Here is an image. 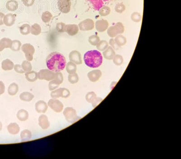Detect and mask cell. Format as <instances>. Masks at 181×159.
Returning <instances> with one entry per match:
<instances>
[{
  "label": "cell",
  "mask_w": 181,
  "mask_h": 159,
  "mask_svg": "<svg viewBox=\"0 0 181 159\" xmlns=\"http://www.w3.org/2000/svg\"><path fill=\"white\" fill-rule=\"evenodd\" d=\"M46 66L49 70L54 72L63 70L66 65V60L63 55L59 52H52L47 56Z\"/></svg>",
  "instance_id": "1"
},
{
  "label": "cell",
  "mask_w": 181,
  "mask_h": 159,
  "mask_svg": "<svg viewBox=\"0 0 181 159\" xmlns=\"http://www.w3.org/2000/svg\"><path fill=\"white\" fill-rule=\"evenodd\" d=\"M86 65L92 68L99 67L103 64V56L99 51L96 50L89 51L84 55Z\"/></svg>",
  "instance_id": "2"
},
{
  "label": "cell",
  "mask_w": 181,
  "mask_h": 159,
  "mask_svg": "<svg viewBox=\"0 0 181 159\" xmlns=\"http://www.w3.org/2000/svg\"><path fill=\"white\" fill-rule=\"evenodd\" d=\"M125 31V27L122 23L117 22L107 29V33L110 37L115 38L117 35L122 34Z\"/></svg>",
  "instance_id": "3"
},
{
  "label": "cell",
  "mask_w": 181,
  "mask_h": 159,
  "mask_svg": "<svg viewBox=\"0 0 181 159\" xmlns=\"http://www.w3.org/2000/svg\"><path fill=\"white\" fill-rule=\"evenodd\" d=\"M63 114L66 120L70 123H73L79 119L77 115L76 110L72 107H66L63 111Z\"/></svg>",
  "instance_id": "4"
},
{
  "label": "cell",
  "mask_w": 181,
  "mask_h": 159,
  "mask_svg": "<svg viewBox=\"0 0 181 159\" xmlns=\"http://www.w3.org/2000/svg\"><path fill=\"white\" fill-rule=\"evenodd\" d=\"M22 51L25 53L27 61H31L33 60V55L35 52V49L33 46L30 44H23L21 47Z\"/></svg>",
  "instance_id": "5"
},
{
  "label": "cell",
  "mask_w": 181,
  "mask_h": 159,
  "mask_svg": "<svg viewBox=\"0 0 181 159\" xmlns=\"http://www.w3.org/2000/svg\"><path fill=\"white\" fill-rule=\"evenodd\" d=\"M70 92L68 89L61 88L51 91V97L53 99H57L59 97L67 98L70 96Z\"/></svg>",
  "instance_id": "6"
},
{
  "label": "cell",
  "mask_w": 181,
  "mask_h": 159,
  "mask_svg": "<svg viewBox=\"0 0 181 159\" xmlns=\"http://www.w3.org/2000/svg\"><path fill=\"white\" fill-rule=\"evenodd\" d=\"M55 73L49 69H43L38 73V77L40 80L50 81L54 78Z\"/></svg>",
  "instance_id": "7"
},
{
  "label": "cell",
  "mask_w": 181,
  "mask_h": 159,
  "mask_svg": "<svg viewBox=\"0 0 181 159\" xmlns=\"http://www.w3.org/2000/svg\"><path fill=\"white\" fill-rule=\"evenodd\" d=\"M48 105L52 110L56 113H60L63 109V104L62 102L57 99H51L49 100Z\"/></svg>",
  "instance_id": "8"
},
{
  "label": "cell",
  "mask_w": 181,
  "mask_h": 159,
  "mask_svg": "<svg viewBox=\"0 0 181 159\" xmlns=\"http://www.w3.org/2000/svg\"><path fill=\"white\" fill-rule=\"evenodd\" d=\"M79 29L83 31L92 30L95 27L94 21L90 19H86L78 25Z\"/></svg>",
  "instance_id": "9"
},
{
  "label": "cell",
  "mask_w": 181,
  "mask_h": 159,
  "mask_svg": "<svg viewBox=\"0 0 181 159\" xmlns=\"http://www.w3.org/2000/svg\"><path fill=\"white\" fill-rule=\"evenodd\" d=\"M59 11L64 14H67L71 9V2L70 0H60L58 2Z\"/></svg>",
  "instance_id": "10"
},
{
  "label": "cell",
  "mask_w": 181,
  "mask_h": 159,
  "mask_svg": "<svg viewBox=\"0 0 181 159\" xmlns=\"http://www.w3.org/2000/svg\"><path fill=\"white\" fill-rule=\"evenodd\" d=\"M70 61L75 63L76 65H81L82 64L81 54L77 51H73L69 54Z\"/></svg>",
  "instance_id": "11"
},
{
  "label": "cell",
  "mask_w": 181,
  "mask_h": 159,
  "mask_svg": "<svg viewBox=\"0 0 181 159\" xmlns=\"http://www.w3.org/2000/svg\"><path fill=\"white\" fill-rule=\"evenodd\" d=\"M95 26L96 30L98 31V32H103L108 29L109 23L107 20H99L96 21Z\"/></svg>",
  "instance_id": "12"
},
{
  "label": "cell",
  "mask_w": 181,
  "mask_h": 159,
  "mask_svg": "<svg viewBox=\"0 0 181 159\" xmlns=\"http://www.w3.org/2000/svg\"><path fill=\"white\" fill-rule=\"evenodd\" d=\"M79 30L78 26L76 24H69L65 25V32L68 33L69 36L76 35L78 32Z\"/></svg>",
  "instance_id": "13"
},
{
  "label": "cell",
  "mask_w": 181,
  "mask_h": 159,
  "mask_svg": "<svg viewBox=\"0 0 181 159\" xmlns=\"http://www.w3.org/2000/svg\"><path fill=\"white\" fill-rule=\"evenodd\" d=\"M102 75V72L100 70H93L89 72L87 74L88 79L92 82L98 81Z\"/></svg>",
  "instance_id": "14"
},
{
  "label": "cell",
  "mask_w": 181,
  "mask_h": 159,
  "mask_svg": "<svg viewBox=\"0 0 181 159\" xmlns=\"http://www.w3.org/2000/svg\"><path fill=\"white\" fill-rule=\"evenodd\" d=\"M48 108V104L44 100H39L35 104V110L38 113H45L47 112Z\"/></svg>",
  "instance_id": "15"
},
{
  "label": "cell",
  "mask_w": 181,
  "mask_h": 159,
  "mask_svg": "<svg viewBox=\"0 0 181 159\" xmlns=\"http://www.w3.org/2000/svg\"><path fill=\"white\" fill-rule=\"evenodd\" d=\"M38 125L41 129L46 130L50 127V123L48 117L45 115H41L38 118Z\"/></svg>",
  "instance_id": "16"
},
{
  "label": "cell",
  "mask_w": 181,
  "mask_h": 159,
  "mask_svg": "<svg viewBox=\"0 0 181 159\" xmlns=\"http://www.w3.org/2000/svg\"><path fill=\"white\" fill-rule=\"evenodd\" d=\"M15 16L12 14H8L5 15L4 17V24L8 27L12 26L15 24Z\"/></svg>",
  "instance_id": "17"
},
{
  "label": "cell",
  "mask_w": 181,
  "mask_h": 159,
  "mask_svg": "<svg viewBox=\"0 0 181 159\" xmlns=\"http://www.w3.org/2000/svg\"><path fill=\"white\" fill-rule=\"evenodd\" d=\"M7 131L10 134L16 135L19 134L20 127L16 123H11L7 126Z\"/></svg>",
  "instance_id": "18"
},
{
  "label": "cell",
  "mask_w": 181,
  "mask_h": 159,
  "mask_svg": "<svg viewBox=\"0 0 181 159\" xmlns=\"http://www.w3.org/2000/svg\"><path fill=\"white\" fill-rule=\"evenodd\" d=\"M115 55V53L114 49L111 47H108L103 52V55L107 60H112Z\"/></svg>",
  "instance_id": "19"
},
{
  "label": "cell",
  "mask_w": 181,
  "mask_h": 159,
  "mask_svg": "<svg viewBox=\"0 0 181 159\" xmlns=\"http://www.w3.org/2000/svg\"><path fill=\"white\" fill-rule=\"evenodd\" d=\"M14 64L9 59H6L2 63V69L5 71H10L14 69Z\"/></svg>",
  "instance_id": "20"
},
{
  "label": "cell",
  "mask_w": 181,
  "mask_h": 159,
  "mask_svg": "<svg viewBox=\"0 0 181 159\" xmlns=\"http://www.w3.org/2000/svg\"><path fill=\"white\" fill-rule=\"evenodd\" d=\"M16 116L20 121H26L28 119L29 115L27 111L24 109H21L18 111Z\"/></svg>",
  "instance_id": "21"
},
{
  "label": "cell",
  "mask_w": 181,
  "mask_h": 159,
  "mask_svg": "<svg viewBox=\"0 0 181 159\" xmlns=\"http://www.w3.org/2000/svg\"><path fill=\"white\" fill-rule=\"evenodd\" d=\"M11 45V41L10 38H3L0 40V51L5 48H10Z\"/></svg>",
  "instance_id": "22"
},
{
  "label": "cell",
  "mask_w": 181,
  "mask_h": 159,
  "mask_svg": "<svg viewBox=\"0 0 181 159\" xmlns=\"http://www.w3.org/2000/svg\"><path fill=\"white\" fill-rule=\"evenodd\" d=\"M25 76L27 81L30 82H34L38 78V73L34 71H30L25 73Z\"/></svg>",
  "instance_id": "23"
},
{
  "label": "cell",
  "mask_w": 181,
  "mask_h": 159,
  "mask_svg": "<svg viewBox=\"0 0 181 159\" xmlns=\"http://www.w3.org/2000/svg\"><path fill=\"white\" fill-rule=\"evenodd\" d=\"M19 97L22 101L30 102L34 98V95L30 92H23L20 95Z\"/></svg>",
  "instance_id": "24"
},
{
  "label": "cell",
  "mask_w": 181,
  "mask_h": 159,
  "mask_svg": "<svg viewBox=\"0 0 181 159\" xmlns=\"http://www.w3.org/2000/svg\"><path fill=\"white\" fill-rule=\"evenodd\" d=\"M6 6L9 11H15L18 9V4L15 0H9L6 2Z\"/></svg>",
  "instance_id": "25"
},
{
  "label": "cell",
  "mask_w": 181,
  "mask_h": 159,
  "mask_svg": "<svg viewBox=\"0 0 181 159\" xmlns=\"http://www.w3.org/2000/svg\"><path fill=\"white\" fill-rule=\"evenodd\" d=\"M19 91V86L16 83H11L8 88V93L10 96H15Z\"/></svg>",
  "instance_id": "26"
},
{
  "label": "cell",
  "mask_w": 181,
  "mask_h": 159,
  "mask_svg": "<svg viewBox=\"0 0 181 159\" xmlns=\"http://www.w3.org/2000/svg\"><path fill=\"white\" fill-rule=\"evenodd\" d=\"M65 68L69 74L75 73L77 71V66L75 63L71 61H69L66 64Z\"/></svg>",
  "instance_id": "27"
},
{
  "label": "cell",
  "mask_w": 181,
  "mask_h": 159,
  "mask_svg": "<svg viewBox=\"0 0 181 159\" xmlns=\"http://www.w3.org/2000/svg\"><path fill=\"white\" fill-rule=\"evenodd\" d=\"M20 137L22 141L29 140L32 138V133L30 130L25 129L21 132Z\"/></svg>",
  "instance_id": "28"
},
{
  "label": "cell",
  "mask_w": 181,
  "mask_h": 159,
  "mask_svg": "<svg viewBox=\"0 0 181 159\" xmlns=\"http://www.w3.org/2000/svg\"><path fill=\"white\" fill-rule=\"evenodd\" d=\"M114 40L117 45L119 46V47L125 45L127 44V38L122 35H117L115 37Z\"/></svg>",
  "instance_id": "29"
},
{
  "label": "cell",
  "mask_w": 181,
  "mask_h": 159,
  "mask_svg": "<svg viewBox=\"0 0 181 159\" xmlns=\"http://www.w3.org/2000/svg\"><path fill=\"white\" fill-rule=\"evenodd\" d=\"M41 32V28L38 24H34L30 26V33L32 35L38 36Z\"/></svg>",
  "instance_id": "30"
},
{
  "label": "cell",
  "mask_w": 181,
  "mask_h": 159,
  "mask_svg": "<svg viewBox=\"0 0 181 159\" xmlns=\"http://www.w3.org/2000/svg\"><path fill=\"white\" fill-rule=\"evenodd\" d=\"M20 32L22 35H28L30 33V26L27 24H23L20 27Z\"/></svg>",
  "instance_id": "31"
},
{
  "label": "cell",
  "mask_w": 181,
  "mask_h": 159,
  "mask_svg": "<svg viewBox=\"0 0 181 159\" xmlns=\"http://www.w3.org/2000/svg\"><path fill=\"white\" fill-rule=\"evenodd\" d=\"M111 11V10L109 6H104L100 8L99 9V14L101 16L105 17V16H107L109 15L110 14Z\"/></svg>",
  "instance_id": "32"
},
{
  "label": "cell",
  "mask_w": 181,
  "mask_h": 159,
  "mask_svg": "<svg viewBox=\"0 0 181 159\" xmlns=\"http://www.w3.org/2000/svg\"><path fill=\"white\" fill-rule=\"evenodd\" d=\"M53 18V15L50 12L48 11H45L43 12L41 15V19L44 23H47L50 22L51 21Z\"/></svg>",
  "instance_id": "33"
},
{
  "label": "cell",
  "mask_w": 181,
  "mask_h": 159,
  "mask_svg": "<svg viewBox=\"0 0 181 159\" xmlns=\"http://www.w3.org/2000/svg\"><path fill=\"white\" fill-rule=\"evenodd\" d=\"M97 48L99 51H104L109 47V44L105 40H102L97 44Z\"/></svg>",
  "instance_id": "34"
},
{
  "label": "cell",
  "mask_w": 181,
  "mask_h": 159,
  "mask_svg": "<svg viewBox=\"0 0 181 159\" xmlns=\"http://www.w3.org/2000/svg\"><path fill=\"white\" fill-rule=\"evenodd\" d=\"M22 47V43L19 40H14L12 41V46L10 49L14 51H19Z\"/></svg>",
  "instance_id": "35"
},
{
  "label": "cell",
  "mask_w": 181,
  "mask_h": 159,
  "mask_svg": "<svg viewBox=\"0 0 181 159\" xmlns=\"http://www.w3.org/2000/svg\"><path fill=\"white\" fill-rule=\"evenodd\" d=\"M22 68L25 73L30 71L32 69V66L30 61H24L22 64Z\"/></svg>",
  "instance_id": "36"
},
{
  "label": "cell",
  "mask_w": 181,
  "mask_h": 159,
  "mask_svg": "<svg viewBox=\"0 0 181 159\" xmlns=\"http://www.w3.org/2000/svg\"><path fill=\"white\" fill-rule=\"evenodd\" d=\"M79 76L78 74L76 73L73 74H70L68 76V80L69 83L71 84H75L78 82Z\"/></svg>",
  "instance_id": "37"
},
{
  "label": "cell",
  "mask_w": 181,
  "mask_h": 159,
  "mask_svg": "<svg viewBox=\"0 0 181 159\" xmlns=\"http://www.w3.org/2000/svg\"><path fill=\"white\" fill-rule=\"evenodd\" d=\"M142 15L138 12H134L131 15V19L135 23H139L142 21Z\"/></svg>",
  "instance_id": "38"
},
{
  "label": "cell",
  "mask_w": 181,
  "mask_h": 159,
  "mask_svg": "<svg viewBox=\"0 0 181 159\" xmlns=\"http://www.w3.org/2000/svg\"><path fill=\"white\" fill-rule=\"evenodd\" d=\"M100 41V38L96 35H91L88 38V42L91 45L97 46Z\"/></svg>",
  "instance_id": "39"
},
{
  "label": "cell",
  "mask_w": 181,
  "mask_h": 159,
  "mask_svg": "<svg viewBox=\"0 0 181 159\" xmlns=\"http://www.w3.org/2000/svg\"><path fill=\"white\" fill-rule=\"evenodd\" d=\"M113 61L115 65L117 66H120L124 62V59L122 55H115L114 57Z\"/></svg>",
  "instance_id": "40"
},
{
  "label": "cell",
  "mask_w": 181,
  "mask_h": 159,
  "mask_svg": "<svg viewBox=\"0 0 181 159\" xmlns=\"http://www.w3.org/2000/svg\"><path fill=\"white\" fill-rule=\"evenodd\" d=\"M96 97L97 95L93 92H89L86 95V100L88 103H92Z\"/></svg>",
  "instance_id": "41"
},
{
  "label": "cell",
  "mask_w": 181,
  "mask_h": 159,
  "mask_svg": "<svg viewBox=\"0 0 181 159\" xmlns=\"http://www.w3.org/2000/svg\"><path fill=\"white\" fill-rule=\"evenodd\" d=\"M60 84L56 82L54 79L50 81V83H49L48 85V87H49V90L50 91H52L56 89L58 87H59Z\"/></svg>",
  "instance_id": "42"
},
{
  "label": "cell",
  "mask_w": 181,
  "mask_h": 159,
  "mask_svg": "<svg viewBox=\"0 0 181 159\" xmlns=\"http://www.w3.org/2000/svg\"><path fill=\"white\" fill-rule=\"evenodd\" d=\"M115 10L117 13L121 14L126 10V6L123 4H117L115 7Z\"/></svg>",
  "instance_id": "43"
},
{
  "label": "cell",
  "mask_w": 181,
  "mask_h": 159,
  "mask_svg": "<svg viewBox=\"0 0 181 159\" xmlns=\"http://www.w3.org/2000/svg\"><path fill=\"white\" fill-rule=\"evenodd\" d=\"M54 79L57 83H59V84H61L63 82V76L62 74L60 72H56L55 74Z\"/></svg>",
  "instance_id": "44"
},
{
  "label": "cell",
  "mask_w": 181,
  "mask_h": 159,
  "mask_svg": "<svg viewBox=\"0 0 181 159\" xmlns=\"http://www.w3.org/2000/svg\"><path fill=\"white\" fill-rule=\"evenodd\" d=\"M65 25H66L62 22L58 23L56 25V30H57L58 32H60V33L65 32Z\"/></svg>",
  "instance_id": "45"
},
{
  "label": "cell",
  "mask_w": 181,
  "mask_h": 159,
  "mask_svg": "<svg viewBox=\"0 0 181 159\" xmlns=\"http://www.w3.org/2000/svg\"><path fill=\"white\" fill-rule=\"evenodd\" d=\"M14 69L15 71L17 73L23 74L24 73H25L22 68V65H19V64H16V65H14Z\"/></svg>",
  "instance_id": "46"
},
{
  "label": "cell",
  "mask_w": 181,
  "mask_h": 159,
  "mask_svg": "<svg viewBox=\"0 0 181 159\" xmlns=\"http://www.w3.org/2000/svg\"><path fill=\"white\" fill-rule=\"evenodd\" d=\"M109 44L111 46V47H112V48L115 50H118L120 48V47L119 46L117 45V44L115 43V41L114 39L113 38H111L109 41Z\"/></svg>",
  "instance_id": "47"
},
{
  "label": "cell",
  "mask_w": 181,
  "mask_h": 159,
  "mask_svg": "<svg viewBox=\"0 0 181 159\" xmlns=\"http://www.w3.org/2000/svg\"><path fill=\"white\" fill-rule=\"evenodd\" d=\"M103 99L100 98V97H96V98L91 103L93 108H95V107H97L103 101Z\"/></svg>",
  "instance_id": "48"
},
{
  "label": "cell",
  "mask_w": 181,
  "mask_h": 159,
  "mask_svg": "<svg viewBox=\"0 0 181 159\" xmlns=\"http://www.w3.org/2000/svg\"><path fill=\"white\" fill-rule=\"evenodd\" d=\"M23 4L26 6H30L33 5L34 0H22Z\"/></svg>",
  "instance_id": "49"
},
{
  "label": "cell",
  "mask_w": 181,
  "mask_h": 159,
  "mask_svg": "<svg viewBox=\"0 0 181 159\" xmlns=\"http://www.w3.org/2000/svg\"><path fill=\"white\" fill-rule=\"evenodd\" d=\"M5 91V86L4 83L2 81H0V95L3 94Z\"/></svg>",
  "instance_id": "50"
},
{
  "label": "cell",
  "mask_w": 181,
  "mask_h": 159,
  "mask_svg": "<svg viewBox=\"0 0 181 159\" xmlns=\"http://www.w3.org/2000/svg\"><path fill=\"white\" fill-rule=\"evenodd\" d=\"M5 15L3 13H2V12H0V26L2 25H3V20L4 17Z\"/></svg>",
  "instance_id": "51"
},
{
  "label": "cell",
  "mask_w": 181,
  "mask_h": 159,
  "mask_svg": "<svg viewBox=\"0 0 181 159\" xmlns=\"http://www.w3.org/2000/svg\"><path fill=\"white\" fill-rule=\"evenodd\" d=\"M2 129V122L0 121V131Z\"/></svg>",
  "instance_id": "52"
},
{
  "label": "cell",
  "mask_w": 181,
  "mask_h": 159,
  "mask_svg": "<svg viewBox=\"0 0 181 159\" xmlns=\"http://www.w3.org/2000/svg\"><path fill=\"white\" fill-rule=\"evenodd\" d=\"M57 1H60V0H57Z\"/></svg>",
  "instance_id": "53"
},
{
  "label": "cell",
  "mask_w": 181,
  "mask_h": 159,
  "mask_svg": "<svg viewBox=\"0 0 181 159\" xmlns=\"http://www.w3.org/2000/svg\"><path fill=\"white\" fill-rule=\"evenodd\" d=\"M0 56H1V54H0Z\"/></svg>",
  "instance_id": "54"
}]
</instances>
